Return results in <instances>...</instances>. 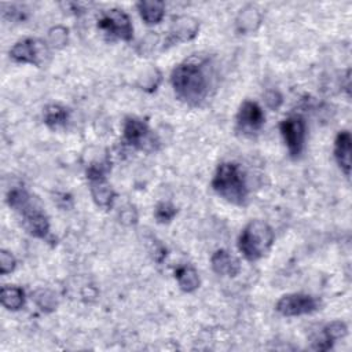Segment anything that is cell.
Segmentation results:
<instances>
[{
  "label": "cell",
  "instance_id": "1",
  "mask_svg": "<svg viewBox=\"0 0 352 352\" xmlns=\"http://www.w3.org/2000/svg\"><path fill=\"white\" fill-rule=\"evenodd\" d=\"M170 82L176 96L190 106H198L209 92V77L199 60L190 59L177 65L170 74Z\"/></svg>",
  "mask_w": 352,
  "mask_h": 352
},
{
  "label": "cell",
  "instance_id": "2",
  "mask_svg": "<svg viewBox=\"0 0 352 352\" xmlns=\"http://www.w3.org/2000/svg\"><path fill=\"white\" fill-rule=\"evenodd\" d=\"M212 188L219 197L234 205H243L249 194L245 173L235 162H223L217 166Z\"/></svg>",
  "mask_w": 352,
  "mask_h": 352
},
{
  "label": "cell",
  "instance_id": "3",
  "mask_svg": "<svg viewBox=\"0 0 352 352\" xmlns=\"http://www.w3.org/2000/svg\"><path fill=\"white\" fill-rule=\"evenodd\" d=\"M274 238V231L268 223L252 220L245 226L238 238V249L246 260L256 261L270 252Z\"/></svg>",
  "mask_w": 352,
  "mask_h": 352
},
{
  "label": "cell",
  "instance_id": "4",
  "mask_svg": "<svg viewBox=\"0 0 352 352\" xmlns=\"http://www.w3.org/2000/svg\"><path fill=\"white\" fill-rule=\"evenodd\" d=\"M107 168L104 164H92L87 169L89 191L94 202L102 209H110L116 199V191L106 179Z\"/></svg>",
  "mask_w": 352,
  "mask_h": 352
},
{
  "label": "cell",
  "instance_id": "5",
  "mask_svg": "<svg viewBox=\"0 0 352 352\" xmlns=\"http://www.w3.org/2000/svg\"><path fill=\"white\" fill-rule=\"evenodd\" d=\"M98 28L111 37L129 41L133 37V26L126 12L118 8L104 11L98 19Z\"/></svg>",
  "mask_w": 352,
  "mask_h": 352
},
{
  "label": "cell",
  "instance_id": "6",
  "mask_svg": "<svg viewBox=\"0 0 352 352\" xmlns=\"http://www.w3.org/2000/svg\"><path fill=\"white\" fill-rule=\"evenodd\" d=\"M275 308L283 316H300L315 312L319 308V300L305 293H290L282 296Z\"/></svg>",
  "mask_w": 352,
  "mask_h": 352
},
{
  "label": "cell",
  "instance_id": "7",
  "mask_svg": "<svg viewBox=\"0 0 352 352\" xmlns=\"http://www.w3.org/2000/svg\"><path fill=\"white\" fill-rule=\"evenodd\" d=\"M279 129L285 144L292 157H298L304 148L307 128L301 117H289L279 124Z\"/></svg>",
  "mask_w": 352,
  "mask_h": 352
},
{
  "label": "cell",
  "instance_id": "8",
  "mask_svg": "<svg viewBox=\"0 0 352 352\" xmlns=\"http://www.w3.org/2000/svg\"><path fill=\"white\" fill-rule=\"evenodd\" d=\"M124 139L128 144L144 151L154 150L157 144L147 124L138 118H126L124 124Z\"/></svg>",
  "mask_w": 352,
  "mask_h": 352
},
{
  "label": "cell",
  "instance_id": "9",
  "mask_svg": "<svg viewBox=\"0 0 352 352\" xmlns=\"http://www.w3.org/2000/svg\"><path fill=\"white\" fill-rule=\"evenodd\" d=\"M47 48L44 43L36 38H23L14 44L10 50V58L18 63H30L34 66H40L44 60V54Z\"/></svg>",
  "mask_w": 352,
  "mask_h": 352
},
{
  "label": "cell",
  "instance_id": "10",
  "mask_svg": "<svg viewBox=\"0 0 352 352\" xmlns=\"http://www.w3.org/2000/svg\"><path fill=\"white\" fill-rule=\"evenodd\" d=\"M198 30H199V23L195 18L188 15H182L175 18L168 32V36L165 38L164 48L192 40L198 34Z\"/></svg>",
  "mask_w": 352,
  "mask_h": 352
},
{
  "label": "cell",
  "instance_id": "11",
  "mask_svg": "<svg viewBox=\"0 0 352 352\" xmlns=\"http://www.w3.org/2000/svg\"><path fill=\"white\" fill-rule=\"evenodd\" d=\"M263 109L252 100H245L236 114V124L242 132H257L264 125Z\"/></svg>",
  "mask_w": 352,
  "mask_h": 352
},
{
  "label": "cell",
  "instance_id": "12",
  "mask_svg": "<svg viewBox=\"0 0 352 352\" xmlns=\"http://www.w3.org/2000/svg\"><path fill=\"white\" fill-rule=\"evenodd\" d=\"M210 265L217 275H223V276H236L241 271L239 260L224 249L216 250L212 254Z\"/></svg>",
  "mask_w": 352,
  "mask_h": 352
},
{
  "label": "cell",
  "instance_id": "13",
  "mask_svg": "<svg viewBox=\"0 0 352 352\" xmlns=\"http://www.w3.org/2000/svg\"><path fill=\"white\" fill-rule=\"evenodd\" d=\"M22 214L23 219V227L26 228V231L36 236V238H45L50 232V221L47 219V216L34 208H29L26 209Z\"/></svg>",
  "mask_w": 352,
  "mask_h": 352
},
{
  "label": "cell",
  "instance_id": "14",
  "mask_svg": "<svg viewBox=\"0 0 352 352\" xmlns=\"http://www.w3.org/2000/svg\"><path fill=\"white\" fill-rule=\"evenodd\" d=\"M351 133L348 131L338 132L334 140V158L345 176L351 175Z\"/></svg>",
  "mask_w": 352,
  "mask_h": 352
},
{
  "label": "cell",
  "instance_id": "15",
  "mask_svg": "<svg viewBox=\"0 0 352 352\" xmlns=\"http://www.w3.org/2000/svg\"><path fill=\"white\" fill-rule=\"evenodd\" d=\"M346 331H348V327L344 322L333 320L331 323H329L323 327L322 336H320L319 341L316 342V345H314V349H319V351L330 349L333 342L338 338H342L346 334Z\"/></svg>",
  "mask_w": 352,
  "mask_h": 352
},
{
  "label": "cell",
  "instance_id": "16",
  "mask_svg": "<svg viewBox=\"0 0 352 352\" xmlns=\"http://www.w3.org/2000/svg\"><path fill=\"white\" fill-rule=\"evenodd\" d=\"M142 19L147 25H155L161 22L165 14V4L160 0H142L136 4Z\"/></svg>",
  "mask_w": 352,
  "mask_h": 352
},
{
  "label": "cell",
  "instance_id": "17",
  "mask_svg": "<svg viewBox=\"0 0 352 352\" xmlns=\"http://www.w3.org/2000/svg\"><path fill=\"white\" fill-rule=\"evenodd\" d=\"M175 278L180 289L186 293H191L199 287V275L195 268L190 265H180L175 270Z\"/></svg>",
  "mask_w": 352,
  "mask_h": 352
},
{
  "label": "cell",
  "instance_id": "18",
  "mask_svg": "<svg viewBox=\"0 0 352 352\" xmlns=\"http://www.w3.org/2000/svg\"><path fill=\"white\" fill-rule=\"evenodd\" d=\"M0 300L4 308L10 311H18L25 304V293L18 286H3L0 292Z\"/></svg>",
  "mask_w": 352,
  "mask_h": 352
},
{
  "label": "cell",
  "instance_id": "19",
  "mask_svg": "<svg viewBox=\"0 0 352 352\" xmlns=\"http://www.w3.org/2000/svg\"><path fill=\"white\" fill-rule=\"evenodd\" d=\"M261 22V14L253 6H248L246 8L241 10L236 18V29L238 32L248 33L257 29Z\"/></svg>",
  "mask_w": 352,
  "mask_h": 352
},
{
  "label": "cell",
  "instance_id": "20",
  "mask_svg": "<svg viewBox=\"0 0 352 352\" xmlns=\"http://www.w3.org/2000/svg\"><path fill=\"white\" fill-rule=\"evenodd\" d=\"M69 118V111L60 104H48L44 110V122L48 128L56 129L63 126Z\"/></svg>",
  "mask_w": 352,
  "mask_h": 352
},
{
  "label": "cell",
  "instance_id": "21",
  "mask_svg": "<svg viewBox=\"0 0 352 352\" xmlns=\"http://www.w3.org/2000/svg\"><path fill=\"white\" fill-rule=\"evenodd\" d=\"M7 202L11 209L23 213L26 209H29L30 205V195L23 188H11L7 195Z\"/></svg>",
  "mask_w": 352,
  "mask_h": 352
},
{
  "label": "cell",
  "instance_id": "22",
  "mask_svg": "<svg viewBox=\"0 0 352 352\" xmlns=\"http://www.w3.org/2000/svg\"><path fill=\"white\" fill-rule=\"evenodd\" d=\"M176 208L170 204V202H161L157 205L155 210H154V216H155V220L158 223H169L175 216H176Z\"/></svg>",
  "mask_w": 352,
  "mask_h": 352
},
{
  "label": "cell",
  "instance_id": "23",
  "mask_svg": "<svg viewBox=\"0 0 352 352\" xmlns=\"http://www.w3.org/2000/svg\"><path fill=\"white\" fill-rule=\"evenodd\" d=\"M48 43L54 48H60L67 43V29L63 26H55L48 32Z\"/></svg>",
  "mask_w": 352,
  "mask_h": 352
},
{
  "label": "cell",
  "instance_id": "24",
  "mask_svg": "<svg viewBox=\"0 0 352 352\" xmlns=\"http://www.w3.org/2000/svg\"><path fill=\"white\" fill-rule=\"evenodd\" d=\"M15 267H16V260H15L14 254L3 249L0 252V274L7 275V274L12 272L15 270Z\"/></svg>",
  "mask_w": 352,
  "mask_h": 352
},
{
  "label": "cell",
  "instance_id": "25",
  "mask_svg": "<svg viewBox=\"0 0 352 352\" xmlns=\"http://www.w3.org/2000/svg\"><path fill=\"white\" fill-rule=\"evenodd\" d=\"M36 302L38 304V307H41V309H54L56 307V301L52 293H50L48 290H40L36 294Z\"/></svg>",
  "mask_w": 352,
  "mask_h": 352
},
{
  "label": "cell",
  "instance_id": "26",
  "mask_svg": "<svg viewBox=\"0 0 352 352\" xmlns=\"http://www.w3.org/2000/svg\"><path fill=\"white\" fill-rule=\"evenodd\" d=\"M264 100H265V103H267V106L270 109L276 110L282 104V95L278 91H275V89H270V91L265 92Z\"/></svg>",
  "mask_w": 352,
  "mask_h": 352
}]
</instances>
